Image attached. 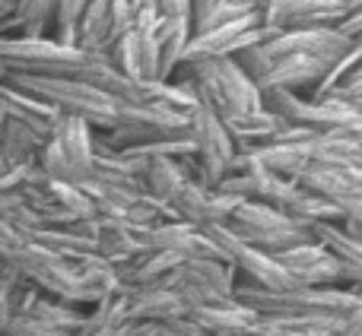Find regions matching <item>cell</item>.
Segmentation results:
<instances>
[{
  "label": "cell",
  "instance_id": "3",
  "mask_svg": "<svg viewBox=\"0 0 362 336\" xmlns=\"http://www.w3.org/2000/svg\"><path fill=\"white\" fill-rule=\"evenodd\" d=\"M229 229L242 238V244L267 251V254H280V251H289L296 244L315 241L308 225L296 222L293 216H286L270 203H261V200H242L229 219Z\"/></svg>",
  "mask_w": 362,
  "mask_h": 336
},
{
  "label": "cell",
  "instance_id": "18",
  "mask_svg": "<svg viewBox=\"0 0 362 336\" xmlns=\"http://www.w3.org/2000/svg\"><path fill=\"white\" fill-rule=\"evenodd\" d=\"M340 206V225L362 235V200H334Z\"/></svg>",
  "mask_w": 362,
  "mask_h": 336
},
{
  "label": "cell",
  "instance_id": "5",
  "mask_svg": "<svg viewBox=\"0 0 362 336\" xmlns=\"http://www.w3.org/2000/svg\"><path fill=\"white\" fill-rule=\"evenodd\" d=\"M191 143H194V156H197L200 168H204L210 187H216L226 174L232 172V162H235V140H232L226 121L213 112L210 105L200 102L191 112Z\"/></svg>",
  "mask_w": 362,
  "mask_h": 336
},
{
  "label": "cell",
  "instance_id": "4",
  "mask_svg": "<svg viewBox=\"0 0 362 336\" xmlns=\"http://www.w3.org/2000/svg\"><path fill=\"white\" fill-rule=\"evenodd\" d=\"M165 282L175 289L187 314H191L219 299H232L238 289V273L232 263L210 260V257H187Z\"/></svg>",
  "mask_w": 362,
  "mask_h": 336
},
{
  "label": "cell",
  "instance_id": "17",
  "mask_svg": "<svg viewBox=\"0 0 362 336\" xmlns=\"http://www.w3.org/2000/svg\"><path fill=\"white\" fill-rule=\"evenodd\" d=\"M200 232L206 235V241H210L213 257H216V260L235 263V254L245 248V244H242V238L229 229V225H226V222H213V225H204Z\"/></svg>",
  "mask_w": 362,
  "mask_h": 336
},
{
  "label": "cell",
  "instance_id": "19",
  "mask_svg": "<svg viewBox=\"0 0 362 336\" xmlns=\"http://www.w3.org/2000/svg\"><path fill=\"white\" fill-rule=\"evenodd\" d=\"M334 95H340V99H362V64L340 83V89Z\"/></svg>",
  "mask_w": 362,
  "mask_h": 336
},
{
  "label": "cell",
  "instance_id": "14",
  "mask_svg": "<svg viewBox=\"0 0 362 336\" xmlns=\"http://www.w3.org/2000/svg\"><path fill=\"white\" fill-rule=\"evenodd\" d=\"M194 35L191 16H159L156 42H159V80H172L185 64L187 42Z\"/></svg>",
  "mask_w": 362,
  "mask_h": 336
},
{
  "label": "cell",
  "instance_id": "1",
  "mask_svg": "<svg viewBox=\"0 0 362 336\" xmlns=\"http://www.w3.org/2000/svg\"><path fill=\"white\" fill-rule=\"evenodd\" d=\"M175 76L191 80L194 92L204 105H210L219 118L255 112L264 105L261 89L248 73L235 64V57H216V61H194L185 64Z\"/></svg>",
  "mask_w": 362,
  "mask_h": 336
},
{
  "label": "cell",
  "instance_id": "9",
  "mask_svg": "<svg viewBox=\"0 0 362 336\" xmlns=\"http://www.w3.org/2000/svg\"><path fill=\"white\" fill-rule=\"evenodd\" d=\"M331 70V64L318 61V57H305V54H289V57H274L270 70L255 83L261 92L270 89H289L299 95H312L318 89V83L325 80V73Z\"/></svg>",
  "mask_w": 362,
  "mask_h": 336
},
{
  "label": "cell",
  "instance_id": "15",
  "mask_svg": "<svg viewBox=\"0 0 362 336\" xmlns=\"http://www.w3.org/2000/svg\"><path fill=\"white\" fill-rule=\"evenodd\" d=\"M226 127H229L232 140H235L238 150H251V146H264V143H274L276 133L286 127V121L276 118L274 112L267 108H255V112H245V114H232V118H223Z\"/></svg>",
  "mask_w": 362,
  "mask_h": 336
},
{
  "label": "cell",
  "instance_id": "8",
  "mask_svg": "<svg viewBox=\"0 0 362 336\" xmlns=\"http://www.w3.org/2000/svg\"><path fill=\"white\" fill-rule=\"evenodd\" d=\"M276 260L293 273V280L299 282V286H315V289L344 286V267H340V260L318 238L305 241V244H296V248H289V251H280Z\"/></svg>",
  "mask_w": 362,
  "mask_h": 336
},
{
  "label": "cell",
  "instance_id": "23",
  "mask_svg": "<svg viewBox=\"0 0 362 336\" xmlns=\"http://www.w3.org/2000/svg\"><path fill=\"white\" fill-rule=\"evenodd\" d=\"M340 4H344V10H346V13L362 10V0H340Z\"/></svg>",
  "mask_w": 362,
  "mask_h": 336
},
{
  "label": "cell",
  "instance_id": "25",
  "mask_svg": "<svg viewBox=\"0 0 362 336\" xmlns=\"http://www.w3.org/2000/svg\"><path fill=\"white\" fill-rule=\"evenodd\" d=\"M200 336H210V333H200Z\"/></svg>",
  "mask_w": 362,
  "mask_h": 336
},
{
  "label": "cell",
  "instance_id": "21",
  "mask_svg": "<svg viewBox=\"0 0 362 336\" xmlns=\"http://www.w3.org/2000/svg\"><path fill=\"white\" fill-rule=\"evenodd\" d=\"M159 16H191V0H156Z\"/></svg>",
  "mask_w": 362,
  "mask_h": 336
},
{
  "label": "cell",
  "instance_id": "6",
  "mask_svg": "<svg viewBox=\"0 0 362 336\" xmlns=\"http://www.w3.org/2000/svg\"><path fill=\"white\" fill-rule=\"evenodd\" d=\"M257 42H264V29H261V19H257V10H255V13H245L242 19L216 25V29L194 32L191 42H187V51H185V64L235 57L238 51L251 48V44H257ZM185 64H181V67H185Z\"/></svg>",
  "mask_w": 362,
  "mask_h": 336
},
{
  "label": "cell",
  "instance_id": "7",
  "mask_svg": "<svg viewBox=\"0 0 362 336\" xmlns=\"http://www.w3.org/2000/svg\"><path fill=\"white\" fill-rule=\"evenodd\" d=\"M270 57H289V54H305L318 57L325 64H337L344 54L353 51V42L337 29V25H315V29H286L280 35L267 38Z\"/></svg>",
  "mask_w": 362,
  "mask_h": 336
},
{
  "label": "cell",
  "instance_id": "24",
  "mask_svg": "<svg viewBox=\"0 0 362 336\" xmlns=\"http://www.w3.org/2000/svg\"><path fill=\"white\" fill-rule=\"evenodd\" d=\"M350 102H353V105H356V112L362 114V99H350Z\"/></svg>",
  "mask_w": 362,
  "mask_h": 336
},
{
  "label": "cell",
  "instance_id": "22",
  "mask_svg": "<svg viewBox=\"0 0 362 336\" xmlns=\"http://www.w3.org/2000/svg\"><path fill=\"white\" fill-rule=\"evenodd\" d=\"M229 4L242 6V10H257V6H261V4H264V0H229Z\"/></svg>",
  "mask_w": 362,
  "mask_h": 336
},
{
  "label": "cell",
  "instance_id": "11",
  "mask_svg": "<svg viewBox=\"0 0 362 336\" xmlns=\"http://www.w3.org/2000/svg\"><path fill=\"white\" fill-rule=\"evenodd\" d=\"M232 267H235L238 280H245V286H251V289H264V292H286V289L299 286V282L293 280V273L276 260V254L248 248V244L235 254V263H232Z\"/></svg>",
  "mask_w": 362,
  "mask_h": 336
},
{
  "label": "cell",
  "instance_id": "2",
  "mask_svg": "<svg viewBox=\"0 0 362 336\" xmlns=\"http://www.w3.org/2000/svg\"><path fill=\"white\" fill-rule=\"evenodd\" d=\"M235 299L245 301L257 318H344V314L356 311L362 299L344 286L334 289H315V286H296L286 292H264V289L238 286Z\"/></svg>",
  "mask_w": 362,
  "mask_h": 336
},
{
  "label": "cell",
  "instance_id": "13",
  "mask_svg": "<svg viewBox=\"0 0 362 336\" xmlns=\"http://www.w3.org/2000/svg\"><path fill=\"white\" fill-rule=\"evenodd\" d=\"M187 318L210 336H226V333H238L248 330L251 324H257V314L251 311L245 301H238L235 295L232 299H219L213 305H204L197 311H191Z\"/></svg>",
  "mask_w": 362,
  "mask_h": 336
},
{
  "label": "cell",
  "instance_id": "12",
  "mask_svg": "<svg viewBox=\"0 0 362 336\" xmlns=\"http://www.w3.org/2000/svg\"><path fill=\"white\" fill-rule=\"evenodd\" d=\"M127 301V320H146V324H163V320H175L187 318L185 301L178 299V292L163 282V286H150V289H134L124 292Z\"/></svg>",
  "mask_w": 362,
  "mask_h": 336
},
{
  "label": "cell",
  "instance_id": "10",
  "mask_svg": "<svg viewBox=\"0 0 362 336\" xmlns=\"http://www.w3.org/2000/svg\"><path fill=\"white\" fill-rule=\"evenodd\" d=\"M312 235L331 251L344 267V289L362 299V235L344 229L340 222H315Z\"/></svg>",
  "mask_w": 362,
  "mask_h": 336
},
{
  "label": "cell",
  "instance_id": "16",
  "mask_svg": "<svg viewBox=\"0 0 362 336\" xmlns=\"http://www.w3.org/2000/svg\"><path fill=\"white\" fill-rule=\"evenodd\" d=\"M283 212L286 216H293L296 222L308 225L312 229L315 222H340V206L334 203V200L321 197V193L308 191V187H296V193L289 197V203L283 206Z\"/></svg>",
  "mask_w": 362,
  "mask_h": 336
},
{
  "label": "cell",
  "instance_id": "20",
  "mask_svg": "<svg viewBox=\"0 0 362 336\" xmlns=\"http://www.w3.org/2000/svg\"><path fill=\"white\" fill-rule=\"evenodd\" d=\"M216 4L219 0H191V25H194V32L206 23V16L216 10Z\"/></svg>",
  "mask_w": 362,
  "mask_h": 336
}]
</instances>
